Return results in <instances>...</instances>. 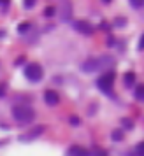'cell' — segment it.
I'll return each mask as SVG.
<instances>
[{"mask_svg": "<svg viewBox=\"0 0 144 156\" xmlns=\"http://www.w3.org/2000/svg\"><path fill=\"white\" fill-rule=\"evenodd\" d=\"M114 63V58L113 56H99V58H90V60H86L85 63H83V67H81V70L83 72H95L99 70V69H102V67H106V65H113Z\"/></svg>", "mask_w": 144, "mask_h": 156, "instance_id": "1", "label": "cell"}, {"mask_svg": "<svg viewBox=\"0 0 144 156\" xmlns=\"http://www.w3.org/2000/svg\"><path fill=\"white\" fill-rule=\"evenodd\" d=\"M13 118L21 125H27L30 121H34V111L27 105H14L13 107Z\"/></svg>", "mask_w": 144, "mask_h": 156, "instance_id": "2", "label": "cell"}, {"mask_svg": "<svg viewBox=\"0 0 144 156\" xmlns=\"http://www.w3.org/2000/svg\"><path fill=\"white\" fill-rule=\"evenodd\" d=\"M113 84H114V72H107L102 77H99V81H97L99 90L104 91L106 95H113Z\"/></svg>", "mask_w": 144, "mask_h": 156, "instance_id": "3", "label": "cell"}, {"mask_svg": "<svg viewBox=\"0 0 144 156\" xmlns=\"http://www.w3.org/2000/svg\"><path fill=\"white\" fill-rule=\"evenodd\" d=\"M42 69H41V65L37 63H30L25 67V77L32 81V83H39L41 79H42Z\"/></svg>", "mask_w": 144, "mask_h": 156, "instance_id": "4", "label": "cell"}, {"mask_svg": "<svg viewBox=\"0 0 144 156\" xmlns=\"http://www.w3.org/2000/svg\"><path fill=\"white\" fill-rule=\"evenodd\" d=\"M72 27H74V30H77V32L85 34V35H90V34L93 32V28L90 27V23L83 21V20H79V21H74V23H72Z\"/></svg>", "mask_w": 144, "mask_h": 156, "instance_id": "5", "label": "cell"}, {"mask_svg": "<svg viewBox=\"0 0 144 156\" xmlns=\"http://www.w3.org/2000/svg\"><path fill=\"white\" fill-rule=\"evenodd\" d=\"M44 102H46L48 105H56L58 102H60V95H58L56 91L48 90V91L44 93Z\"/></svg>", "mask_w": 144, "mask_h": 156, "instance_id": "6", "label": "cell"}, {"mask_svg": "<svg viewBox=\"0 0 144 156\" xmlns=\"http://www.w3.org/2000/svg\"><path fill=\"white\" fill-rule=\"evenodd\" d=\"M41 133H44V126H35L34 128V130H30L28 133H25L21 137V140H32V139H37V137H39V135Z\"/></svg>", "mask_w": 144, "mask_h": 156, "instance_id": "7", "label": "cell"}, {"mask_svg": "<svg viewBox=\"0 0 144 156\" xmlns=\"http://www.w3.org/2000/svg\"><path fill=\"white\" fill-rule=\"evenodd\" d=\"M67 156H90V153L85 147H81V146H72L67 151Z\"/></svg>", "mask_w": 144, "mask_h": 156, "instance_id": "8", "label": "cell"}, {"mask_svg": "<svg viewBox=\"0 0 144 156\" xmlns=\"http://www.w3.org/2000/svg\"><path fill=\"white\" fill-rule=\"evenodd\" d=\"M123 79H125V86H132L135 83V74H134V72H127V74L123 76Z\"/></svg>", "mask_w": 144, "mask_h": 156, "instance_id": "9", "label": "cell"}, {"mask_svg": "<svg viewBox=\"0 0 144 156\" xmlns=\"http://www.w3.org/2000/svg\"><path fill=\"white\" fill-rule=\"evenodd\" d=\"M134 95H135V98L139 100V102H144V84H139V86H137Z\"/></svg>", "mask_w": 144, "mask_h": 156, "instance_id": "10", "label": "cell"}, {"mask_svg": "<svg viewBox=\"0 0 144 156\" xmlns=\"http://www.w3.org/2000/svg\"><path fill=\"white\" fill-rule=\"evenodd\" d=\"M135 154H137V156H144V142H139V144H137Z\"/></svg>", "mask_w": 144, "mask_h": 156, "instance_id": "11", "label": "cell"}, {"mask_svg": "<svg viewBox=\"0 0 144 156\" xmlns=\"http://www.w3.org/2000/svg\"><path fill=\"white\" fill-rule=\"evenodd\" d=\"M123 139V132L121 130H114L113 132V140H121Z\"/></svg>", "mask_w": 144, "mask_h": 156, "instance_id": "12", "label": "cell"}, {"mask_svg": "<svg viewBox=\"0 0 144 156\" xmlns=\"http://www.w3.org/2000/svg\"><path fill=\"white\" fill-rule=\"evenodd\" d=\"M130 7L132 9H141V7H144V2H130Z\"/></svg>", "mask_w": 144, "mask_h": 156, "instance_id": "13", "label": "cell"}, {"mask_svg": "<svg viewBox=\"0 0 144 156\" xmlns=\"http://www.w3.org/2000/svg\"><path fill=\"white\" fill-rule=\"evenodd\" d=\"M30 28V23H21L20 27H18V32H27Z\"/></svg>", "mask_w": 144, "mask_h": 156, "instance_id": "14", "label": "cell"}, {"mask_svg": "<svg viewBox=\"0 0 144 156\" xmlns=\"http://www.w3.org/2000/svg\"><path fill=\"white\" fill-rule=\"evenodd\" d=\"M121 123H123V126H125V128H132V126H134V123H132V121H130L128 118H125V119H123Z\"/></svg>", "mask_w": 144, "mask_h": 156, "instance_id": "15", "label": "cell"}, {"mask_svg": "<svg viewBox=\"0 0 144 156\" xmlns=\"http://www.w3.org/2000/svg\"><path fill=\"white\" fill-rule=\"evenodd\" d=\"M53 14H55V9H53V7H46V11H44V16H48V18H51Z\"/></svg>", "mask_w": 144, "mask_h": 156, "instance_id": "16", "label": "cell"}, {"mask_svg": "<svg viewBox=\"0 0 144 156\" xmlns=\"http://www.w3.org/2000/svg\"><path fill=\"white\" fill-rule=\"evenodd\" d=\"M70 123L74 125V126H77V125H79V118H77V116H72V118H70Z\"/></svg>", "mask_w": 144, "mask_h": 156, "instance_id": "17", "label": "cell"}, {"mask_svg": "<svg viewBox=\"0 0 144 156\" xmlns=\"http://www.w3.org/2000/svg\"><path fill=\"white\" fill-rule=\"evenodd\" d=\"M123 23H127V20H125V18H120V20H116V25H118V27H123Z\"/></svg>", "mask_w": 144, "mask_h": 156, "instance_id": "18", "label": "cell"}, {"mask_svg": "<svg viewBox=\"0 0 144 156\" xmlns=\"http://www.w3.org/2000/svg\"><path fill=\"white\" fill-rule=\"evenodd\" d=\"M139 49H144V35L141 37V42H139Z\"/></svg>", "mask_w": 144, "mask_h": 156, "instance_id": "19", "label": "cell"}, {"mask_svg": "<svg viewBox=\"0 0 144 156\" xmlns=\"http://www.w3.org/2000/svg\"><path fill=\"white\" fill-rule=\"evenodd\" d=\"M34 5H35V2H27V4H25V7H27V9L34 7Z\"/></svg>", "mask_w": 144, "mask_h": 156, "instance_id": "20", "label": "cell"}]
</instances>
